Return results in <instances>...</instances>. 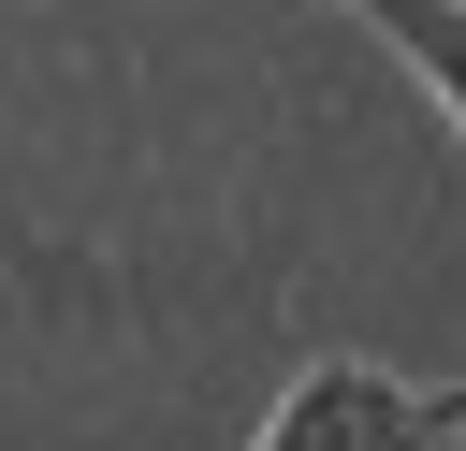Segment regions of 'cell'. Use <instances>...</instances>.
<instances>
[{
    "label": "cell",
    "instance_id": "obj_1",
    "mask_svg": "<svg viewBox=\"0 0 466 451\" xmlns=\"http://www.w3.org/2000/svg\"><path fill=\"white\" fill-rule=\"evenodd\" d=\"M466 436V378L451 393H408V378H379V364H306L291 393H277V422L248 436V451H451Z\"/></svg>",
    "mask_w": 466,
    "mask_h": 451
},
{
    "label": "cell",
    "instance_id": "obj_2",
    "mask_svg": "<svg viewBox=\"0 0 466 451\" xmlns=\"http://www.w3.org/2000/svg\"><path fill=\"white\" fill-rule=\"evenodd\" d=\"M408 73H422V102L451 116V145H466V0H350Z\"/></svg>",
    "mask_w": 466,
    "mask_h": 451
}]
</instances>
